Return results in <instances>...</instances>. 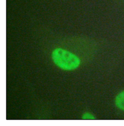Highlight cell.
Returning a JSON list of instances; mask_svg holds the SVG:
<instances>
[{
    "label": "cell",
    "instance_id": "obj_3",
    "mask_svg": "<svg viewBox=\"0 0 124 126\" xmlns=\"http://www.w3.org/2000/svg\"><path fill=\"white\" fill-rule=\"evenodd\" d=\"M82 119L84 120H86V119H95V118L94 117V116H93L92 114H91L90 113H85L84 114H83L82 117Z\"/></svg>",
    "mask_w": 124,
    "mask_h": 126
},
{
    "label": "cell",
    "instance_id": "obj_2",
    "mask_svg": "<svg viewBox=\"0 0 124 126\" xmlns=\"http://www.w3.org/2000/svg\"><path fill=\"white\" fill-rule=\"evenodd\" d=\"M115 103L118 108L124 110V92L121 93L117 96Z\"/></svg>",
    "mask_w": 124,
    "mask_h": 126
},
{
    "label": "cell",
    "instance_id": "obj_1",
    "mask_svg": "<svg viewBox=\"0 0 124 126\" xmlns=\"http://www.w3.org/2000/svg\"><path fill=\"white\" fill-rule=\"evenodd\" d=\"M53 62L59 68L64 70H73L77 68L81 63L80 59L74 54L58 48L52 53Z\"/></svg>",
    "mask_w": 124,
    "mask_h": 126
}]
</instances>
